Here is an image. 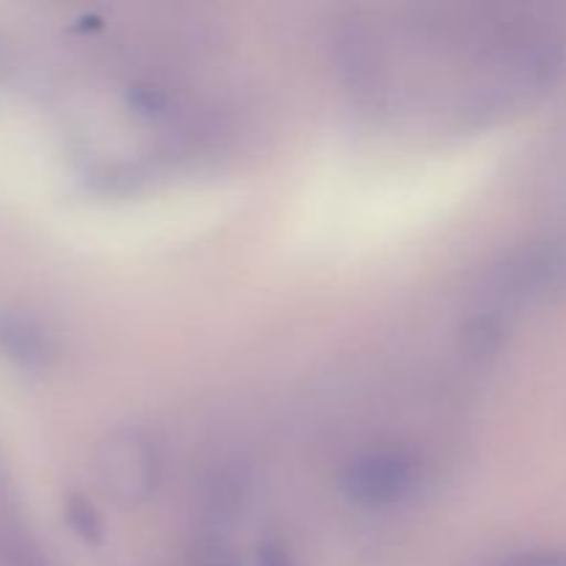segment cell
Wrapping results in <instances>:
<instances>
[{"mask_svg": "<svg viewBox=\"0 0 566 566\" xmlns=\"http://www.w3.org/2000/svg\"><path fill=\"white\" fill-rule=\"evenodd\" d=\"M97 475L103 490L119 506H142L158 492L160 484L158 446L138 426H125L99 446Z\"/></svg>", "mask_w": 566, "mask_h": 566, "instance_id": "cell-1", "label": "cell"}, {"mask_svg": "<svg viewBox=\"0 0 566 566\" xmlns=\"http://www.w3.org/2000/svg\"><path fill=\"white\" fill-rule=\"evenodd\" d=\"M415 459L398 448H374L343 468L340 490L365 509L398 506L415 490Z\"/></svg>", "mask_w": 566, "mask_h": 566, "instance_id": "cell-2", "label": "cell"}, {"mask_svg": "<svg viewBox=\"0 0 566 566\" xmlns=\"http://www.w3.org/2000/svg\"><path fill=\"white\" fill-rule=\"evenodd\" d=\"M249 497V473L243 464H221L202 484V517L210 534H219L243 512Z\"/></svg>", "mask_w": 566, "mask_h": 566, "instance_id": "cell-3", "label": "cell"}, {"mask_svg": "<svg viewBox=\"0 0 566 566\" xmlns=\"http://www.w3.org/2000/svg\"><path fill=\"white\" fill-rule=\"evenodd\" d=\"M0 348L22 365H44L53 357L48 332L22 315L0 313Z\"/></svg>", "mask_w": 566, "mask_h": 566, "instance_id": "cell-4", "label": "cell"}, {"mask_svg": "<svg viewBox=\"0 0 566 566\" xmlns=\"http://www.w3.org/2000/svg\"><path fill=\"white\" fill-rule=\"evenodd\" d=\"M193 566H243L219 534H205L193 547Z\"/></svg>", "mask_w": 566, "mask_h": 566, "instance_id": "cell-5", "label": "cell"}, {"mask_svg": "<svg viewBox=\"0 0 566 566\" xmlns=\"http://www.w3.org/2000/svg\"><path fill=\"white\" fill-rule=\"evenodd\" d=\"M70 517H72V528L81 534V539H86V542L103 539V520H99V514L94 512L92 503L72 501Z\"/></svg>", "mask_w": 566, "mask_h": 566, "instance_id": "cell-6", "label": "cell"}, {"mask_svg": "<svg viewBox=\"0 0 566 566\" xmlns=\"http://www.w3.org/2000/svg\"><path fill=\"white\" fill-rule=\"evenodd\" d=\"M254 566H298L293 558L291 547L282 539H265L258 545V556H254Z\"/></svg>", "mask_w": 566, "mask_h": 566, "instance_id": "cell-7", "label": "cell"}, {"mask_svg": "<svg viewBox=\"0 0 566 566\" xmlns=\"http://www.w3.org/2000/svg\"><path fill=\"white\" fill-rule=\"evenodd\" d=\"M497 566H566V553H523Z\"/></svg>", "mask_w": 566, "mask_h": 566, "instance_id": "cell-8", "label": "cell"}]
</instances>
